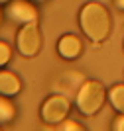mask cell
Returning a JSON list of instances; mask_svg holds the SVG:
<instances>
[{
  "label": "cell",
  "mask_w": 124,
  "mask_h": 131,
  "mask_svg": "<svg viewBox=\"0 0 124 131\" xmlns=\"http://www.w3.org/2000/svg\"><path fill=\"white\" fill-rule=\"evenodd\" d=\"M79 27L93 43H103L106 41L112 29V18L108 10L98 2H87L83 4L79 12Z\"/></svg>",
  "instance_id": "obj_1"
},
{
  "label": "cell",
  "mask_w": 124,
  "mask_h": 131,
  "mask_svg": "<svg viewBox=\"0 0 124 131\" xmlns=\"http://www.w3.org/2000/svg\"><path fill=\"white\" fill-rule=\"evenodd\" d=\"M106 98H108V92L104 90V86L101 82L98 80H87L81 84L79 92H77L75 106L83 115L93 117V115H97L101 112V108H103Z\"/></svg>",
  "instance_id": "obj_2"
},
{
  "label": "cell",
  "mask_w": 124,
  "mask_h": 131,
  "mask_svg": "<svg viewBox=\"0 0 124 131\" xmlns=\"http://www.w3.org/2000/svg\"><path fill=\"white\" fill-rule=\"evenodd\" d=\"M16 49L26 59H32L42 51V31L38 22H28L20 26L16 33Z\"/></svg>",
  "instance_id": "obj_3"
},
{
  "label": "cell",
  "mask_w": 124,
  "mask_h": 131,
  "mask_svg": "<svg viewBox=\"0 0 124 131\" xmlns=\"http://www.w3.org/2000/svg\"><path fill=\"white\" fill-rule=\"evenodd\" d=\"M69 112H71V102L59 94L45 98L39 108V115H42L43 123H49V125H59L61 121L67 119Z\"/></svg>",
  "instance_id": "obj_4"
},
{
  "label": "cell",
  "mask_w": 124,
  "mask_h": 131,
  "mask_svg": "<svg viewBox=\"0 0 124 131\" xmlns=\"http://www.w3.org/2000/svg\"><path fill=\"white\" fill-rule=\"evenodd\" d=\"M4 14L10 22L20 24V26H24V24H28V22H38L39 20V14H38V10H36V6L30 4L28 0H10L8 6H6Z\"/></svg>",
  "instance_id": "obj_5"
},
{
  "label": "cell",
  "mask_w": 124,
  "mask_h": 131,
  "mask_svg": "<svg viewBox=\"0 0 124 131\" xmlns=\"http://www.w3.org/2000/svg\"><path fill=\"white\" fill-rule=\"evenodd\" d=\"M57 53H59V57L65 59V61L79 59V55L83 53L81 39L77 37V35H73V33H65V35H61L59 41H57Z\"/></svg>",
  "instance_id": "obj_6"
},
{
  "label": "cell",
  "mask_w": 124,
  "mask_h": 131,
  "mask_svg": "<svg viewBox=\"0 0 124 131\" xmlns=\"http://www.w3.org/2000/svg\"><path fill=\"white\" fill-rule=\"evenodd\" d=\"M20 90H22V82L14 72L0 71V96L12 98V96H16Z\"/></svg>",
  "instance_id": "obj_7"
},
{
  "label": "cell",
  "mask_w": 124,
  "mask_h": 131,
  "mask_svg": "<svg viewBox=\"0 0 124 131\" xmlns=\"http://www.w3.org/2000/svg\"><path fill=\"white\" fill-rule=\"evenodd\" d=\"M108 102L118 114H124V84H114L108 90Z\"/></svg>",
  "instance_id": "obj_8"
},
{
  "label": "cell",
  "mask_w": 124,
  "mask_h": 131,
  "mask_svg": "<svg viewBox=\"0 0 124 131\" xmlns=\"http://www.w3.org/2000/svg\"><path fill=\"white\" fill-rule=\"evenodd\" d=\"M16 115V108L12 104L8 96H0V123H6V121H12Z\"/></svg>",
  "instance_id": "obj_9"
},
{
  "label": "cell",
  "mask_w": 124,
  "mask_h": 131,
  "mask_svg": "<svg viewBox=\"0 0 124 131\" xmlns=\"http://www.w3.org/2000/svg\"><path fill=\"white\" fill-rule=\"evenodd\" d=\"M12 59V49H10V45L6 43V41H0V67H4L8 65Z\"/></svg>",
  "instance_id": "obj_10"
},
{
  "label": "cell",
  "mask_w": 124,
  "mask_h": 131,
  "mask_svg": "<svg viewBox=\"0 0 124 131\" xmlns=\"http://www.w3.org/2000/svg\"><path fill=\"white\" fill-rule=\"evenodd\" d=\"M57 129H63V131H71V129H75V131H81L83 129V125H79V123H75V121H61L59 125H55Z\"/></svg>",
  "instance_id": "obj_11"
},
{
  "label": "cell",
  "mask_w": 124,
  "mask_h": 131,
  "mask_svg": "<svg viewBox=\"0 0 124 131\" xmlns=\"http://www.w3.org/2000/svg\"><path fill=\"white\" fill-rule=\"evenodd\" d=\"M112 129L114 131H124V114H118L112 121Z\"/></svg>",
  "instance_id": "obj_12"
},
{
  "label": "cell",
  "mask_w": 124,
  "mask_h": 131,
  "mask_svg": "<svg viewBox=\"0 0 124 131\" xmlns=\"http://www.w3.org/2000/svg\"><path fill=\"white\" fill-rule=\"evenodd\" d=\"M114 6H116L118 10H122V12H124V0H114Z\"/></svg>",
  "instance_id": "obj_13"
},
{
  "label": "cell",
  "mask_w": 124,
  "mask_h": 131,
  "mask_svg": "<svg viewBox=\"0 0 124 131\" xmlns=\"http://www.w3.org/2000/svg\"><path fill=\"white\" fill-rule=\"evenodd\" d=\"M8 2H10V0H0V4H8Z\"/></svg>",
  "instance_id": "obj_14"
},
{
  "label": "cell",
  "mask_w": 124,
  "mask_h": 131,
  "mask_svg": "<svg viewBox=\"0 0 124 131\" xmlns=\"http://www.w3.org/2000/svg\"><path fill=\"white\" fill-rule=\"evenodd\" d=\"M0 24H2V12H0Z\"/></svg>",
  "instance_id": "obj_15"
},
{
  "label": "cell",
  "mask_w": 124,
  "mask_h": 131,
  "mask_svg": "<svg viewBox=\"0 0 124 131\" xmlns=\"http://www.w3.org/2000/svg\"><path fill=\"white\" fill-rule=\"evenodd\" d=\"M39 2H45V0H39Z\"/></svg>",
  "instance_id": "obj_16"
}]
</instances>
